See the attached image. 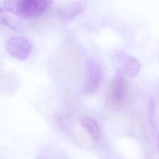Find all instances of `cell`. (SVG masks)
I'll list each match as a JSON object with an SVG mask.
<instances>
[{"instance_id": "1", "label": "cell", "mask_w": 159, "mask_h": 159, "mask_svg": "<svg viewBox=\"0 0 159 159\" xmlns=\"http://www.w3.org/2000/svg\"><path fill=\"white\" fill-rule=\"evenodd\" d=\"M51 3L48 0H18L14 2V11L24 19H35L43 14Z\"/></svg>"}, {"instance_id": "2", "label": "cell", "mask_w": 159, "mask_h": 159, "mask_svg": "<svg viewBox=\"0 0 159 159\" xmlns=\"http://www.w3.org/2000/svg\"><path fill=\"white\" fill-rule=\"evenodd\" d=\"M129 94V84L123 75L119 72L111 80L107 92L110 104L119 106L126 101Z\"/></svg>"}, {"instance_id": "3", "label": "cell", "mask_w": 159, "mask_h": 159, "mask_svg": "<svg viewBox=\"0 0 159 159\" xmlns=\"http://www.w3.org/2000/svg\"><path fill=\"white\" fill-rule=\"evenodd\" d=\"M7 52L14 58L23 61L29 56L32 45L29 40L24 36L16 35L9 37L6 43Z\"/></svg>"}, {"instance_id": "4", "label": "cell", "mask_w": 159, "mask_h": 159, "mask_svg": "<svg viewBox=\"0 0 159 159\" xmlns=\"http://www.w3.org/2000/svg\"><path fill=\"white\" fill-rule=\"evenodd\" d=\"M86 79L84 93L94 92L100 85L102 79V70L99 63L93 59H89L86 63Z\"/></svg>"}, {"instance_id": "5", "label": "cell", "mask_w": 159, "mask_h": 159, "mask_svg": "<svg viewBox=\"0 0 159 159\" xmlns=\"http://www.w3.org/2000/svg\"><path fill=\"white\" fill-rule=\"evenodd\" d=\"M117 59L120 64V73L130 78H134L138 75L140 63L137 58L130 55L119 54Z\"/></svg>"}, {"instance_id": "6", "label": "cell", "mask_w": 159, "mask_h": 159, "mask_svg": "<svg viewBox=\"0 0 159 159\" xmlns=\"http://www.w3.org/2000/svg\"><path fill=\"white\" fill-rule=\"evenodd\" d=\"M85 4L81 1H71L60 6L57 15L63 20H70L80 14L85 9Z\"/></svg>"}, {"instance_id": "7", "label": "cell", "mask_w": 159, "mask_h": 159, "mask_svg": "<svg viewBox=\"0 0 159 159\" xmlns=\"http://www.w3.org/2000/svg\"><path fill=\"white\" fill-rule=\"evenodd\" d=\"M81 125L94 142H97L100 140V128L96 119L92 117H84L81 120Z\"/></svg>"}, {"instance_id": "8", "label": "cell", "mask_w": 159, "mask_h": 159, "mask_svg": "<svg viewBox=\"0 0 159 159\" xmlns=\"http://www.w3.org/2000/svg\"><path fill=\"white\" fill-rule=\"evenodd\" d=\"M155 112V102L153 98H151L148 101L147 107V117L150 121L153 119Z\"/></svg>"}, {"instance_id": "9", "label": "cell", "mask_w": 159, "mask_h": 159, "mask_svg": "<svg viewBox=\"0 0 159 159\" xmlns=\"http://www.w3.org/2000/svg\"><path fill=\"white\" fill-rule=\"evenodd\" d=\"M157 148H158V153H159V134L157 136Z\"/></svg>"}]
</instances>
